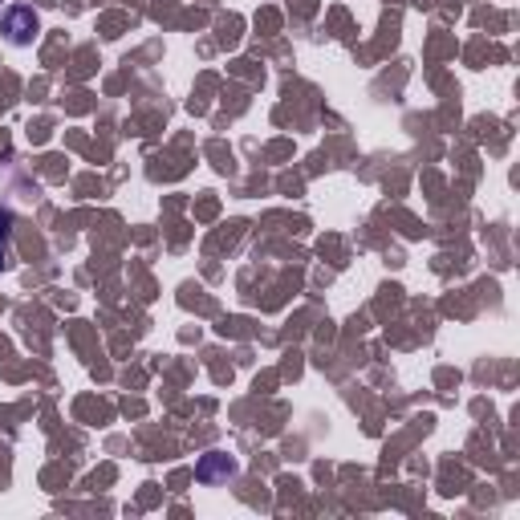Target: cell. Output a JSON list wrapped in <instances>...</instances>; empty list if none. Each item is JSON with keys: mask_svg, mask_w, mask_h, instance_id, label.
Instances as JSON below:
<instances>
[{"mask_svg": "<svg viewBox=\"0 0 520 520\" xmlns=\"http://www.w3.org/2000/svg\"><path fill=\"white\" fill-rule=\"evenodd\" d=\"M0 33H4L9 45L25 49V45H33L37 33H41V17H37L29 4H13V9H4V17H0Z\"/></svg>", "mask_w": 520, "mask_h": 520, "instance_id": "obj_1", "label": "cell"}, {"mask_svg": "<svg viewBox=\"0 0 520 520\" xmlns=\"http://www.w3.org/2000/svg\"><path fill=\"white\" fill-rule=\"evenodd\" d=\"M236 476V459L232 456H220V451H212V456H203L200 464H195V480L200 484H220V480Z\"/></svg>", "mask_w": 520, "mask_h": 520, "instance_id": "obj_2", "label": "cell"}, {"mask_svg": "<svg viewBox=\"0 0 520 520\" xmlns=\"http://www.w3.org/2000/svg\"><path fill=\"white\" fill-rule=\"evenodd\" d=\"M9 236H13V212L0 208V244H9Z\"/></svg>", "mask_w": 520, "mask_h": 520, "instance_id": "obj_3", "label": "cell"}, {"mask_svg": "<svg viewBox=\"0 0 520 520\" xmlns=\"http://www.w3.org/2000/svg\"><path fill=\"white\" fill-rule=\"evenodd\" d=\"M4 265H9V244H0V273H4Z\"/></svg>", "mask_w": 520, "mask_h": 520, "instance_id": "obj_4", "label": "cell"}]
</instances>
